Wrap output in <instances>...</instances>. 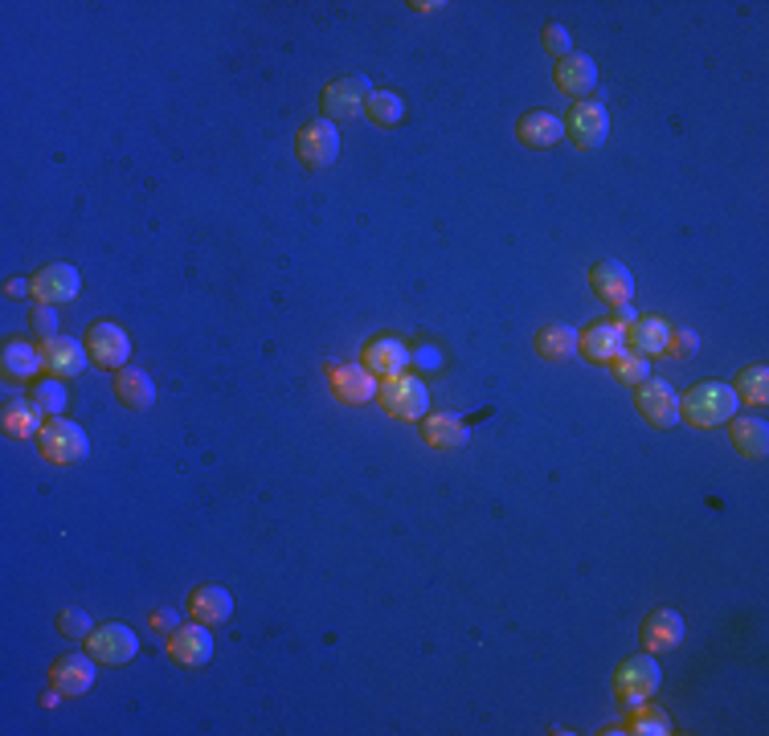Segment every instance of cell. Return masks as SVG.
Wrapping results in <instances>:
<instances>
[{
	"mask_svg": "<svg viewBox=\"0 0 769 736\" xmlns=\"http://www.w3.org/2000/svg\"><path fill=\"white\" fill-rule=\"evenodd\" d=\"M683 618L676 614V609H651L643 618V630H639V638H643V647L651 650V655H663V650H676L683 643Z\"/></svg>",
	"mask_w": 769,
	"mask_h": 736,
	"instance_id": "cell-18",
	"label": "cell"
},
{
	"mask_svg": "<svg viewBox=\"0 0 769 736\" xmlns=\"http://www.w3.org/2000/svg\"><path fill=\"white\" fill-rule=\"evenodd\" d=\"M95 675H99V659L95 655H62L50 667V684L62 696H87L95 687Z\"/></svg>",
	"mask_w": 769,
	"mask_h": 736,
	"instance_id": "cell-15",
	"label": "cell"
},
{
	"mask_svg": "<svg viewBox=\"0 0 769 736\" xmlns=\"http://www.w3.org/2000/svg\"><path fill=\"white\" fill-rule=\"evenodd\" d=\"M361 365H365L373 377L390 381V377H402L405 368H410V348H405L402 340H393V336H377V340L365 344Z\"/></svg>",
	"mask_w": 769,
	"mask_h": 736,
	"instance_id": "cell-17",
	"label": "cell"
},
{
	"mask_svg": "<svg viewBox=\"0 0 769 736\" xmlns=\"http://www.w3.org/2000/svg\"><path fill=\"white\" fill-rule=\"evenodd\" d=\"M668 352H671V356H680V360H688V356L700 352V336H696L692 328H671V336H668Z\"/></svg>",
	"mask_w": 769,
	"mask_h": 736,
	"instance_id": "cell-38",
	"label": "cell"
},
{
	"mask_svg": "<svg viewBox=\"0 0 769 736\" xmlns=\"http://www.w3.org/2000/svg\"><path fill=\"white\" fill-rule=\"evenodd\" d=\"M168 655L180 663V667H205L214 659V635L205 623H180L172 635H168Z\"/></svg>",
	"mask_w": 769,
	"mask_h": 736,
	"instance_id": "cell-11",
	"label": "cell"
},
{
	"mask_svg": "<svg viewBox=\"0 0 769 736\" xmlns=\"http://www.w3.org/2000/svg\"><path fill=\"white\" fill-rule=\"evenodd\" d=\"M414 9L417 13H434V9H442V0H422V4L414 0Z\"/></svg>",
	"mask_w": 769,
	"mask_h": 736,
	"instance_id": "cell-41",
	"label": "cell"
},
{
	"mask_svg": "<svg viewBox=\"0 0 769 736\" xmlns=\"http://www.w3.org/2000/svg\"><path fill=\"white\" fill-rule=\"evenodd\" d=\"M565 136L573 140L578 152H598L610 136V107L593 99H581L565 119Z\"/></svg>",
	"mask_w": 769,
	"mask_h": 736,
	"instance_id": "cell-5",
	"label": "cell"
},
{
	"mask_svg": "<svg viewBox=\"0 0 769 736\" xmlns=\"http://www.w3.org/2000/svg\"><path fill=\"white\" fill-rule=\"evenodd\" d=\"M189 614L205 626H221L234 618V594L226 585H197L189 594Z\"/></svg>",
	"mask_w": 769,
	"mask_h": 736,
	"instance_id": "cell-21",
	"label": "cell"
},
{
	"mask_svg": "<svg viewBox=\"0 0 769 736\" xmlns=\"http://www.w3.org/2000/svg\"><path fill=\"white\" fill-rule=\"evenodd\" d=\"M729 438L737 446V455L745 458H766L769 450V421L761 414H741V418H729Z\"/></svg>",
	"mask_w": 769,
	"mask_h": 736,
	"instance_id": "cell-24",
	"label": "cell"
},
{
	"mask_svg": "<svg viewBox=\"0 0 769 736\" xmlns=\"http://www.w3.org/2000/svg\"><path fill=\"white\" fill-rule=\"evenodd\" d=\"M668 336H671V324L663 316H639L627 328V348L643 356H659L668 352Z\"/></svg>",
	"mask_w": 769,
	"mask_h": 736,
	"instance_id": "cell-26",
	"label": "cell"
},
{
	"mask_svg": "<svg viewBox=\"0 0 769 736\" xmlns=\"http://www.w3.org/2000/svg\"><path fill=\"white\" fill-rule=\"evenodd\" d=\"M87 352H90V365L119 372V368H127V360H131V336H127L119 324H111V319L90 324V328H87Z\"/></svg>",
	"mask_w": 769,
	"mask_h": 736,
	"instance_id": "cell-7",
	"label": "cell"
},
{
	"mask_svg": "<svg viewBox=\"0 0 769 736\" xmlns=\"http://www.w3.org/2000/svg\"><path fill=\"white\" fill-rule=\"evenodd\" d=\"M581 352L598 360V365H614L622 352H627V328L619 319H602L593 324L590 331H581Z\"/></svg>",
	"mask_w": 769,
	"mask_h": 736,
	"instance_id": "cell-19",
	"label": "cell"
},
{
	"mask_svg": "<svg viewBox=\"0 0 769 736\" xmlns=\"http://www.w3.org/2000/svg\"><path fill=\"white\" fill-rule=\"evenodd\" d=\"M38 446H41V455L50 458V463H58V467H75V463H82V458L90 455L87 430H82L78 421H70V418H50V421H46V426H41V434H38Z\"/></svg>",
	"mask_w": 769,
	"mask_h": 736,
	"instance_id": "cell-2",
	"label": "cell"
},
{
	"mask_svg": "<svg viewBox=\"0 0 769 736\" xmlns=\"http://www.w3.org/2000/svg\"><path fill=\"white\" fill-rule=\"evenodd\" d=\"M365 115L377 123V128H397V123L405 119V99L397 95V90H373V95H368Z\"/></svg>",
	"mask_w": 769,
	"mask_h": 736,
	"instance_id": "cell-30",
	"label": "cell"
},
{
	"mask_svg": "<svg viewBox=\"0 0 769 736\" xmlns=\"http://www.w3.org/2000/svg\"><path fill=\"white\" fill-rule=\"evenodd\" d=\"M90 655L99 663H107V667H127V663L139 655V638L131 626L124 623H107V626H95L87 638Z\"/></svg>",
	"mask_w": 769,
	"mask_h": 736,
	"instance_id": "cell-9",
	"label": "cell"
},
{
	"mask_svg": "<svg viewBox=\"0 0 769 736\" xmlns=\"http://www.w3.org/2000/svg\"><path fill=\"white\" fill-rule=\"evenodd\" d=\"M541 46H544V53H553V58H569V53H573V33H569L561 21H549L541 33Z\"/></svg>",
	"mask_w": 769,
	"mask_h": 736,
	"instance_id": "cell-36",
	"label": "cell"
},
{
	"mask_svg": "<svg viewBox=\"0 0 769 736\" xmlns=\"http://www.w3.org/2000/svg\"><path fill=\"white\" fill-rule=\"evenodd\" d=\"M78 291H82V275L70 262H50V267H41L33 275V295H38L41 304L62 307L70 299H78Z\"/></svg>",
	"mask_w": 769,
	"mask_h": 736,
	"instance_id": "cell-13",
	"label": "cell"
},
{
	"mask_svg": "<svg viewBox=\"0 0 769 736\" xmlns=\"http://www.w3.org/2000/svg\"><path fill=\"white\" fill-rule=\"evenodd\" d=\"M29 397H33V401H38V406L50 414V418H62L66 406H70V394H66V385L58 381V377H41Z\"/></svg>",
	"mask_w": 769,
	"mask_h": 736,
	"instance_id": "cell-33",
	"label": "cell"
},
{
	"mask_svg": "<svg viewBox=\"0 0 769 736\" xmlns=\"http://www.w3.org/2000/svg\"><path fill=\"white\" fill-rule=\"evenodd\" d=\"M58 699H62V692H58V687H53V692H46V699H41V704H46V708H53V704H58Z\"/></svg>",
	"mask_w": 769,
	"mask_h": 736,
	"instance_id": "cell-42",
	"label": "cell"
},
{
	"mask_svg": "<svg viewBox=\"0 0 769 736\" xmlns=\"http://www.w3.org/2000/svg\"><path fill=\"white\" fill-rule=\"evenodd\" d=\"M556 87L565 90L569 99H585L593 87H598V62H593L590 53H569V58H561V66H556Z\"/></svg>",
	"mask_w": 769,
	"mask_h": 736,
	"instance_id": "cell-23",
	"label": "cell"
},
{
	"mask_svg": "<svg viewBox=\"0 0 769 736\" xmlns=\"http://www.w3.org/2000/svg\"><path fill=\"white\" fill-rule=\"evenodd\" d=\"M737 401H749V406H766L769 401V368L766 365H749L737 372V385H732Z\"/></svg>",
	"mask_w": 769,
	"mask_h": 736,
	"instance_id": "cell-31",
	"label": "cell"
},
{
	"mask_svg": "<svg viewBox=\"0 0 769 736\" xmlns=\"http://www.w3.org/2000/svg\"><path fill=\"white\" fill-rule=\"evenodd\" d=\"M33 331H38L41 340H53V336H62V319H58V307H50V304L33 307Z\"/></svg>",
	"mask_w": 769,
	"mask_h": 736,
	"instance_id": "cell-37",
	"label": "cell"
},
{
	"mask_svg": "<svg viewBox=\"0 0 769 736\" xmlns=\"http://www.w3.org/2000/svg\"><path fill=\"white\" fill-rule=\"evenodd\" d=\"M737 406H741V401L732 394V385L704 381L680 397V418L700 426V430H712V426H724L729 418H737Z\"/></svg>",
	"mask_w": 769,
	"mask_h": 736,
	"instance_id": "cell-1",
	"label": "cell"
},
{
	"mask_svg": "<svg viewBox=\"0 0 769 736\" xmlns=\"http://www.w3.org/2000/svg\"><path fill=\"white\" fill-rule=\"evenodd\" d=\"M422 438L434 450H459V446L471 442V430L459 418H451V414H434V418L422 421Z\"/></svg>",
	"mask_w": 769,
	"mask_h": 736,
	"instance_id": "cell-29",
	"label": "cell"
},
{
	"mask_svg": "<svg viewBox=\"0 0 769 736\" xmlns=\"http://www.w3.org/2000/svg\"><path fill=\"white\" fill-rule=\"evenodd\" d=\"M581 348V331L569 328V324H544L541 331H536V352L544 356V360H573Z\"/></svg>",
	"mask_w": 769,
	"mask_h": 736,
	"instance_id": "cell-28",
	"label": "cell"
},
{
	"mask_svg": "<svg viewBox=\"0 0 769 736\" xmlns=\"http://www.w3.org/2000/svg\"><path fill=\"white\" fill-rule=\"evenodd\" d=\"M0 426L9 438H38L41 426H46V409L33 397H9L0 409Z\"/></svg>",
	"mask_w": 769,
	"mask_h": 736,
	"instance_id": "cell-22",
	"label": "cell"
},
{
	"mask_svg": "<svg viewBox=\"0 0 769 736\" xmlns=\"http://www.w3.org/2000/svg\"><path fill=\"white\" fill-rule=\"evenodd\" d=\"M41 356H46V372L58 377V381H70L87 368L90 352L87 340H70V336H53V340H41Z\"/></svg>",
	"mask_w": 769,
	"mask_h": 736,
	"instance_id": "cell-14",
	"label": "cell"
},
{
	"mask_svg": "<svg viewBox=\"0 0 769 736\" xmlns=\"http://www.w3.org/2000/svg\"><path fill=\"white\" fill-rule=\"evenodd\" d=\"M115 397H119L127 409H151L156 406V381H151L144 368L127 365L115 372Z\"/></svg>",
	"mask_w": 769,
	"mask_h": 736,
	"instance_id": "cell-27",
	"label": "cell"
},
{
	"mask_svg": "<svg viewBox=\"0 0 769 736\" xmlns=\"http://www.w3.org/2000/svg\"><path fill=\"white\" fill-rule=\"evenodd\" d=\"M332 394L344 406H365V401H377L381 389L365 365H332Z\"/></svg>",
	"mask_w": 769,
	"mask_h": 736,
	"instance_id": "cell-16",
	"label": "cell"
},
{
	"mask_svg": "<svg viewBox=\"0 0 769 736\" xmlns=\"http://www.w3.org/2000/svg\"><path fill=\"white\" fill-rule=\"evenodd\" d=\"M634 406H639V414H643L651 426H659V430H671V426H680V394L671 389L668 381H643L639 385V394H634Z\"/></svg>",
	"mask_w": 769,
	"mask_h": 736,
	"instance_id": "cell-10",
	"label": "cell"
},
{
	"mask_svg": "<svg viewBox=\"0 0 769 736\" xmlns=\"http://www.w3.org/2000/svg\"><path fill=\"white\" fill-rule=\"evenodd\" d=\"M614 377H619L622 385H634V389H639L643 381H651V356L627 348V352L614 360Z\"/></svg>",
	"mask_w": 769,
	"mask_h": 736,
	"instance_id": "cell-34",
	"label": "cell"
},
{
	"mask_svg": "<svg viewBox=\"0 0 769 736\" xmlns=\"http://www.w3.org/2000/svg\"><path fill=\"white\" fill-rule=\"evenodd\" d=\"M634 716L622 728L634 736H671V720L663 716L659 708H651V704H639V708H631Z\"/></svg>",
	"mask_w": 769,
	"mask_h": 736,
	"instance_id": "cell-32",
	"label": "cell"
},
{
	"mask_svg": "<svg viewBox=\"0 0 769 736\" xmlns=\"http://www.w3.org/2000/svg\"><path fill=\"white\" fill-rule=\"evenodd\" d=\"M381 409L397 421H417L430 414V389L426 381H417L414 372H402V377H390L385 389L377 394Z\"/></svg>",
	"mask_w": 769,
	"mask_h": 736,
	"instance_id": "cell-4",
	"label": "cell"
},
{
	"mask_svg": "<svg viewBox=\"0 0 769 736\" xmlns=\"http://www.w3.org/2000/svg\"><path fill=\"white\" fill-rule=\"evenodd\" d=\"M516 136L524 148L549 152V148H556V143L565 140V119H556L553 111H529V115H520Z\"/></svg>",
	"mask_w": 769,
	"mask_h": 736,
	"instance_id": "cell-20",
	"label": "cell"
},
{
	"mask_svg": "<svg viewBox=\"0 0 769 736\" xmlns=\"http://www.w3.org/2000/svg\"><path fill=\"white\" fill-rule=\"evenodd\" d=\"M295 148H299V160L312 168V172H324V168H332L336 160H341V131H336L332 119L319 115V119H312V123H303Z\"/></svg>",
	"mask_w": 769,
	"mask_h": 736,
	"instance_id": "cell-6",
	"label": "cell"
},
{
	"mask_svg": "<svg viewBox=\"0 0 769 736\" xmlns=\"http://www.w3.org/2000/svg\"><path fill=\"white\" fill-rule=\"evenodd\" d=\"M58 630H62L66 638H90V630H95V618H90L87 609H78V606H66L62 614H58Z\"/></svg>",
	"mask_w": 769,
	"mask_h": 736,
	"instance_id": "cell-35",
	"label": "cell"
},
{
	"mask_svg": "<svg viewBox=\"0 0 769 736\" xmlns=\"http://www.w3.org/2000/svg\"><path fill=\"white\" fill-rule=\"evenodd\" d=\"M659 684H663V672H659V663L651 659V650L627 659L619 672H614V696H619L627 708L651 704V696L659 692Z\"/></svg>",
	"mask_w": 769,
	"mask_h": 736,
	"instance_id": "cell-3",
	"label": "cell"
},
{
	"mask_svg": "<svg viewBox=\"0 0 769 736\" xmlns=\"http://www.w3.org/2000/svg\"><path fill=\"white\" fill-rule=\"evenodd\" d=\"M368 95H373V82L365 74H348L336 78L324 87L319 95V107H324V119H353L368 107Z\"/></svg>",
	"mask_w": 769,
	"mask_h": 736,
	"instance_id": "cell-8",
	"label": "cell"
},
{
	"mask_svg": "<svg viewBox=\"0 0 769 736\" xmlns=\"http://www.w3.org/2000/svg\"><path fill=\"white\" fill-rule=\"evenodd\" d=\"M0 368H4L9 381H33L41 368H46V356H41L38 344L9 340L4 344V352H0Z\"/></svg>",
	"mask_w": 769,
	"mask_h": 736,
	"instance_id": "cell-25",
	"label": "cell"
},
{
	"mask_svg": "<svg viewBox=\"0 0 769 736\" xmlns=\"http://www.w3.org/2000/svg\"><path fill=\"white\" fill-rule=\"evenodd\" d=\"M590 287L593 295L610 307H627L634 299V275L622 267L619 258H605V262H593L590 270Z\"/></svg>",
	"mask_w": 769,
	"mask_h": 736,
	"instance_id": "cell-12",
	"label": "cell"
},
{
	"mask_svg": "<svg viewBox=\"0 0 769 736\" xmlns=\"http://www.w3.org/2000/svg\"><path fill=\"white\" fill-rule=\"evenodd\" d=\"M9 295H33V282H26V279H13V282H9Z\"/></svg>",
	"mask_w": 769,
	"mask_h": 736,
	"instance_id": "cell-40",
	"label": "cell"
},
{
	"mask_svg": "<svg viewBox=\"0 0 769 736\" xmlns=\"http://www.w3.org/2000/svg\"><path fill=\"white\" fill-rule=\"evenodd\" d=\"M177 626H180L177 609H151V630H168V635H172Z\"/></svg>",
	"mask_w": 769,
	"mask_h": 736,
	"instance_id": "cell-39",
	"label": "cell"
}]
</instances>
